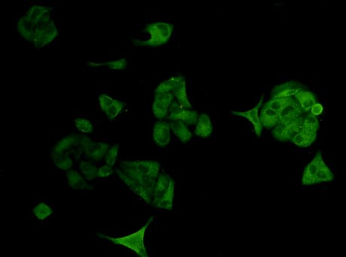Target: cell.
Wrapping results in <instances>:
<instances>
[{"label":"cell","mask_w":346,"mask_h":257,"mask_svg":"<svg viewBox=\"0 0 346 257\" xmlns=\"http://www.w3.org/2000/svg\"><path fill=\"white\" fill-rule=\"evenodd\" d=\"M172 179L166 175V174H161L158 176V180L155 185V189H154V202L153 205H156L160 201L161 197L163 196V194L166 192V189L169 187V183H170Z\"/></svg>","instance_id":"obj_21"},{"label":"cell","mask_w":346,"mask_h":257,"mask_svg":"<svg viewBox=\"0 0 346 257\" xmlns=\"http://www.w3.org/2000/svg\"><path fill=\"white\" fill-rule=\"evenodd\" d=\"M302 125L312 128L315 131H318L319 122L315 116L310 114L305 117V120L302 123Z\"/></svg>","instance_id":"obj_37"},{"label":"cell","mask_w":346,"mask_h":257,"mask_svg":"<svg viewBox=\"0 0 346 257\" xmlns=\"http://www.w3.org/2000/svg\"><path fill=\"white\" fill-rule=\"evenodd\" d=\"M294 96L301 108H303L306 112L310 111L314 104L317 103V96L311 92L300 90Z\"/></svg>","instance_id":"obj_20"},{"label":"cell","mask_w":346,"mask_h":257,"mask_svg":"<svg viewBox=\"0 0 346 257\" xmlns=\"http://www.w3.org/2000/svg\"><path fill=\"white\" fill-rule=\"evenodd\" d=\"M80 171L86 180H92L98 177V168L89 162H81Z\"/></svg>","instance_id":"obj_28"},{"label":"cell","mask_w":346,"mask_h":257,"mask_svg":"<svg viewBox=\"0 0 346 257\" xmlns=\"http://www.w3.org/2000/svg\"><path fill=\"white\" fill-rule=\"evenodd\" d=\"M52 155L53 157L54 163L59 169L68 170L73 166L71 158L66 154L52 152Z\"/></svg>","instance_id":"obj_27"},{"label":"cell","mask_w":346,"mask_h":257,"mask_svg":"<svg viewBox=\"0 0 346 257\" xmlns=\"http://www.w3.org/2000/svg\"><path fill=\"white\" fill-rule=\"evenodd\" d=\"M322 159L323 158H322L321 153L320 151H318L315 157L308 163V166L304 171L302 180V185L308 186V185L314 184V177H315L316 172H317V168H318L319 163Z\"/></svg>","instance_id":"obj_16"},{"label":"cell","mask_w":346,"mask_h":257,"mask_svg":"<svg viewBox=\"0 0 346 257\" xmlns=\"http://www.w3.org/2000/svg\"><path fill=\"white\" fill-rule=\"evenodd\" d=\"M263 97H264V96H262L260 101H259V103H258V105H256L255 108L250 110V111H244V112L232 111V114H235V115L240 116V117L248 119V120L253 123V126H254L255 132H256V135H257L258 136H261L262 131H263V125H262L261 122H260V119H259L258 112H259V108H260L262 103H263Z\"/></svg>","instance_id":"obj_11"},{"label":"cell","mask_w":346,"mask_h":257,"mask_svg":"<svg viewBox=\"0 0 346 257\" xmlns=\"http://www.w3.org/2000/svg\"><path fill=\"white\" fill-rule=\"evenodd\" d=\"M173 102V94L172 93L164 94H156L153 103V112L157 119L164 118L167 116L168 108Z\"/></svg>","instance_id":"obj_7"},{"label":"cell","mask_w":346,"mask_h":257,"mask_svg":"<svg viewBox=\"0 0 346 257\" xmlns=\"http://www.w3.org/2000/svg\"><path fill=\"white\" fill-rule=\"evenodd\" d=\"M110 145L104 142H91L85 149V154L94 160H100L109 151Z\"/></svg>","instance_id":"obj_17"},{"label":"cell","mask_w":346,"mask_h":257,"mask_svg":"<svg viewBox=\"0 0 346 257\" xmlns=\"http://www.w3.org/2000/svg\"><path fill=\"white\" fill-rule=\"evenodd\" d=\"M34 213L37 219L40 220H44L53 213V210L45 203H40L37 207H34Z\"/></svg>","instance_id":"obj_31"},{"label":"cell","mask_w":346,"mask_h":257,"mask_svg":"<svg viewBox=\"0 0 346 257\" xmlns=\"http://www.w3.org/2000/svg\"><path fill=\"white\" fill-rule=\"evenodd\" d=\"M113 170L111 166L109 165H104L98 169V177L101 178H106L109 176L113 174Z\"/></svg>","instance_id":"obj_39"},{"label":"cell","mask_w":346,"mask_h":257,"mask_svg":"<svg viewBox=\"0 0 346 257\" xmlns=\"http://www.w3.org/2000/svg\"><path fill=\"white\" fill-rule=\"evenodd\" d=\"M98 100H99L100 106H101V110H102L104 112H105V111L108 109L109 107L113 103L115 99H113V98L110 97V96H107V95L102 94L99 96Z\"/></svg>","instance_id":"obj_38"},{"label":"cell","mask_w":346,"mask_h":257,"mask_svg":"<svg viewBox=\"0 0 346 257\" xmlns=\"http://www.w3.org/2000/svg\"><path fill=\"white\" fill-rule=\"evenodd\" d=\"M58 35V30L54 22L47 21L36 26L33 43L36 47L40 49L53 41Z\"/></svg>","instance_id":"obj_4"},{"label":"cell","mask_w":346,"mask_h":257,"mask_svg":"<svg viewBox=\"0 0 346 257\" xmlns=\"http://www.w3.org/2000/svg\"><path fill=\"white\" fill-rule=\"evenodd\" d=\"M153 139L158 146H166L171 139L170 123L162 120L156 122L153 130Z\"/></svg>","instance_id":"obj_8"},{"label":"cell","mask_w":346,"mask_h":257,"mask_svg":"<svg viewBox=\"0 0 346 257\" xmlns=\"http://www.w3.org/2000/svg\"><path fill=\"white\" fill-rule=\"evenodd\" d=\"M170 115L169 119L173 121H182L188 125H194L197 123L198 114L196 111H188L182 108L177 102H172L169 106Z\"/></svg>","instance_id":"obj_6"},{"label":"cell","mask_w":346,"mask_h":257,"mask_svg":"<svg viewBox=\"0 0 346 257\" xmlns=\"http://www.w3.org/2000/svg\"><path fill=\"white\" fill-rule=\"evenodd\" d=\"M177 79L178 76H174V77H172L170 78V79L163 81V82H161V83L157 87V89H156L155 95L164 94V93H170V92L172 91V88L174 87Z\"/></svg>","instance_id":"obj_33"},{"label":"cell","mask_w":346,"mask_h":257,"mask_svg":"<svg viewBox=\"0 0 346 257\" xmlns=\"http://www.w3.org/2000/svg\"><path fill=\"white\" fill-rule=\"evenodd\" d=\"M212 123L210 118L207 114H200L199 117L198 123L196 127L195 134L200 137L207 138L210 136L212 132Z\"/></svg>","instance_id":"obj_19"},{"label":"cell","mask_w":346,"mask_h":257,"mask_svg":"<svg viewBox=\"0 0 346 257\" xmlns=\"http://www.w3.org/2000/svg\"><path fill=\"white\" fill-rule=\"evenodd\" d=\"M154 217H151L148 222L139 230L130 235L125 236V237H109V236L100 235L101 237H105L108 240H111L113 243L118 245H122V246H126L132 250L135 251L136 253L139 254V255L142 257H148V253H147L146 248L145 246V231H146L148 225L151 223Z\"/></svg>","instance_id":"obj_3"},{"label":"cell","mask_w":346,"mask_h":257,"mask_svg":"<svg viewBox=\"0 0 346 257\" xmlns=\"http://www.w3.org/2000/svg\"><path fill=\"white\" fill-rule=\"evenodd\" d=\"M117 173L119 174L120 177L123 180L124 183L133 191L136 195L140 196L145 202L148 204H150L152 201V198H154L152 195L143 186H141L139 183H136L134 180H131L128 176L126 175L121 169L116 168Z\"/></svg>","instance_id":"obj_9"},{"label":"cell","mask_w":346,"mask_h":257,"mask_svg":"<svg viewBox=\"0 0 346 257\" xmlns=\"http://www.w3.org/2000/svg\"><path fill=\"white\" fill-rule=\"evenodd\" d=\"M323 105H322L321 104L317 103H317L314 104V105L311 107V109H310L311 114H312V115L315 116V117L320 115V114H322V112H323Z\"/></svg>","instance_id":"obj_40"},{"label":"cell","mask_w":346,"mask_h":257,"mask_svg":"<svg viewBox=\"0 0 346 257\" xmlns=\"http://www.w3.org/2000/svg\"><path fill=\"white\" fill-rule=\"evenodd\" d=\"M333 180V174L329 168L325 164L323 159L319 163L318 168L314 177V183H320L322 182H329Z\"/></svg>","instance_id":"obj_26"},{"label":"cell","mask_w":346,"mask_h":257,"mask_svg":"<svg viewBox=\"0 0 346 257\" xmlns=\"http://www.w3.org/2000/svg\"><path fill=\"white\" fill-rule=\"evenodd\" d=\"M316 137L314 136H308L302 132H299L296 137L292 140V142L299 147H308L315 141Z\"/></svg>","instance_id":"obj_30"},{"label":"cell","mask_w":346,"mask_h":257,"mask_svg":"<svg viewBox=\"0 0 346 257\" xmlns=\"http://www.w3.org/2000/svg\"><path fill=\"white\" fill-rule=\"evenodd\" d=\"M120 145L118 143L115 144L108 151L105 156V161L109 166H113L117 161L118 152H119Z\"/></svg>","instance_id":"obj_36"},{"label":"cell","mask_w":346,"mask_h":257,"mask_svg":"<svg viewBox=\"0 0 346 257\" xmlns=\"http://www.w3.org/2000/svg\"><path fill=\"white\" fill-rule=\"evenodd\" d=\"M304 87L302 84L294 80L284 82L276 85L272 91V99L276 98L291 97L295 96L298 92L302 90Z\"/></svg>","instance_id":"obj_10"},{"label":"cell","mask_w":346,"mask_h":257,"mask_svg":"<svg viewBox=\"0 0 346 257\" xmlns=\"http://www.w3.org/2000/svg\"><path fill=\"white\" fill-rule=\"evenodd\" d=\"M301 125H302V122L299 118L287 123L280 141L281 142H287V141L293 140L296 137V135L300 132Z\"/></svg>","instance_id":"obj_24"},{"label":"cell","mask_w":346,"mask_h":257,"mask_svg":"<svg viewBox=\"0 0 346 257\" xmlns=\"http://www.w3.org/2000/svg\"><path fill=\"white\" fill-rule=\"evenodd\" d=\"M172 94L177 99L178 103L183 108H192V105L188 100L186 93L185 80L182 76H178L177 80L172 90Z\"/></svg>","instance_id":"obj_14"},{"label":"cell","mask_w":346,"mask_h":257,"mask_svg":"<svg viewBox=\"0 0 346 257\" xmlns=\"http://www.w3.org/2000/svg\"><path fill=\"white\" fill-rule=\"evenodd\" d=\"M170 126L173 133L179 138L182 143H187L192 138V134L183 122H172L170 123Z\"/></svg>","instance_id":"obj_23"},{"label":"cell","mask_w":346,"mask_h":257,"mask_svg":"<svg viewBox=\"0 0 346 257\" xmlns=\"http://www.w3.org/2000/svg\"><path fill=\"white\" fill-rule=\"evenodd\" d=\"M91 142V139L86 136L70 135L60 140L54 147L52 152L61 153L68 157L69 154H73L75 158L78 160Z\"/></svg>","instance_id":"obj_2"},{"label":"cell","mask_w":346,"mask_h":257,"mask_svg":"<svg viewBox=\"0 0 346 257\" xmlns=\"http://www.w3.org/2000/svg\"><path fill=\"white\" fill-rule=\"evenodd\" d=\"M74 123L78 130L82 132V133H93V125L89 120L83 118H77L74 120Z\"/></svg>","instance_id":"obj_35"},{"label":"cell","mask_w":346,"mask_h":257,"mask_svg":"<svg viewBox=\"0 0 346 257\" xmlns=\"http://www.w3.org/2000/svg\"><path fill=\"white\" fill-rule=\"evenodd\" d=\"M293 100L294 99L292 97L276 98V99H272L269 102H266L264 106L280 112L282 108H284L286 105H288L290 102H293Z\"/></svg>","instance_id":"obj_29"},{"label":"cell","mask_w":346,"mask_h":257,"mask_svg":"<svg viewBox=\"0 0 346 257\" xmlns=\"http://www.w3.org/2000/svg\"><path fill=\"white\" fill-rule=\"evenodd\" d=\"M36 25L27 16L21 18L17 22V31L27 41L33 42Z\"/></svg>","instance_id":"obj_15"},{"label":"cell","mask_w":346,"mask_h":257,"mask_svg":"<svg viewBox=\"0 0 346 257\" xmlns=\"http://www.w3.org/2000/svg\"><path fill=\"white\" fill-rule=\"evenodd\" d=\"M302 114V108L299 102L294 99L293 102L286 105L279 112L278 123H289L299 118Z\"/></svg>","instance_id":"obj_12"},{"label":"cell","mask_w":346,"mask_h":257,"mask_svg":"<svg viewBox=\"0 0 346 257\" xmlns=\"http://www.w3.org/2000/svg\"><path fill=\"white\" fill-rule=\"evenodd\" d=\"M89 65L92 66H107L111 70H125L128 67V62L126 58L116 60V61H110V62L101 63V64H94L89 63Z\"/></svg>","instance_id":"obj_32"},{"label":"cell","mask_w":346,"mask_h":257,"mask_svg":"<svg viewBox=\"0 0 346 257\" xmlns=\"http://www.w3.org/2000/svg\"><path fill=\"white\" fill-rule=\"evenodd\" d=\"M52 9L43 6L36 5L30 8L26 16L37 26L39 24L50 20Z\"/></svg>","instance_id":"obj_13"},{"label":"cell","mask_w":346,"mask_h":257,"mask_svg":"<svg viewBox=\"0 0 346 257\" xmlns=\"http://www.w3.org/2000/svg\"><path fill=\"white\" fill-rule=\"evenodd\" d=\"M175 192V182L171 180L169 187L166 189L163 196L160 198V201L156 204L158 208L163 209V210H171L172 209L173 204V198H174Z\"/></svg>","instance_id":"obj_22"},{"label":"cell","mask_w":346,"mask_h":257,"mask_svg":"<svg viewBox=\"0 0 346 257\" xmlns=\"http://www.w3.org/2000/svg\"><path fill=\"white\" fill-rule=\"evenodd\" d=\"M124 103L121 102V101L115 100L113 103L109 107L108 109L105 111L106 115L108 117L110 120L116 118L120 114H121L122 110L124 109Z\"/></svg>","instance_id":"obj_34"},{"label":"cell","mask_w":346,"mask_h":257,"mask_svg":"<svg viewBox=\"0 0 346 257\" xmlns=\"http://www.w3.org/2000/svg\"><path fill=\"white\" fill-rule=\"evenodd\" d=\"M66 176H67L69 185H70L72 189H76V190H80V189H83L85 188L88 187L85 178H83L82 176H81L79 173L76 172V171L70 170L67 173Z\"/></svg>","instance_id":"obj_25"},{"label":"cell","mask_w":346,"mask_h":257,"mask_svg":"<svg viewBox=\"0 0 346 257\" xmlns=\"http://www.w3.org/2000/svg\"><path fill=\"white\" fill-rule=\"evenodd\" d=\"M259 119L263 126L267 130H270L272 128L275 127L279 122V112L274 111L268 107L263 106Z\"/></svg>","instance_id":"obj_18"},{"label":"cell","mask_w":346,"mask_h":257,"mask_svg":"<svg viewBox=\"0 0 346 257\" xmlns=\"http://www.w3.org/2000/svg\"><path fill=\"white\" fill-rule=\"evenodd\" d=\"M121 163L128 166L139 175L158 178L160 164L155 160H137L134 161H123Z\"/></svg>","instance_id":"obj_5"},{"label":"cell","mask_w":346,"mask_h":257,"mask_svg":"<svg viewBox=\"0 0 346 257\" xmlns=\"http://www.w3.org/2000/svg\"><path fill=\"white\" fill-rule=\"evenodd\" d=\"M174 26L166 22H155L149 24L145 28V31L151 35V38L145 41L136 40V46L157 47L166 44L170 40Z\"/></svg>","instance_id":"obj_1"}]
</instances>
